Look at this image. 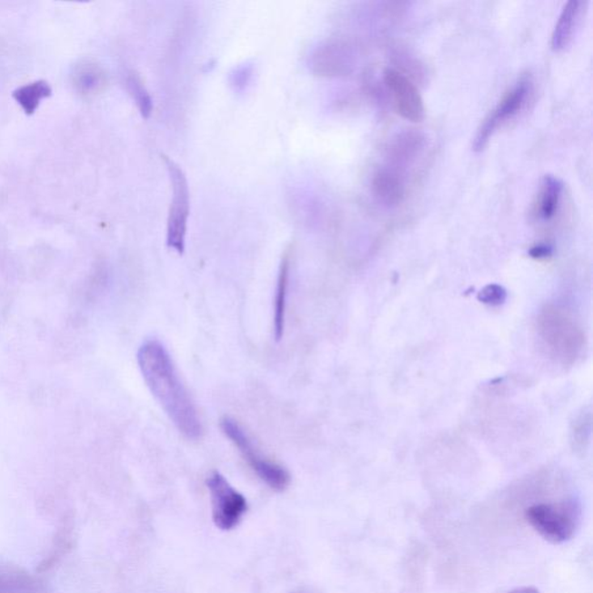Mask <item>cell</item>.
Listing matches in <instances>:
<instances>
[{
	"mask_svg": "<svg viewBox=\"0 0 593 593\" xmlns=\"http://www.w3.org/2000/svg\"><path fill=\"white\" fill-rule=\"evenodd\" d=\"M384 82L391 95L394 108L405 120L418 123L425 120L426 108L415 84L401 72L387 69Z\"/></svg>",
	"mask_w": 593,
	"mask_h": 593,
	"instance_id": "obj_7",
	"label": "cell"
},
{
	"mask_svg": "<svg viewBox=\"0 0 593 593\" xmlns=\"http://www.w3.org/2000/svg\"><path fill=\"white\" fill-rule=\"evenodd\" d=\"M290 277V256L286 254L282 258L281 266H279L278 279L276 286V295H275L274 303V337L277 341L281 340L284 336V327H286V312L287 289H289Z\"/></svg>",
	"mask_w": 593,
	"mask_h": 593,
	"instance_id": "obj_13",
	"label": "cell"
},
{
	"mask_svg": "<svg viewBox=\"0 0 593 593\" xmlns=\"http://www.w3.org/2000/svg\"><path fill=\"white\" fill-rule=\"evenodd\" d=\"M137 361L148 389L176 429L189 439L201 438L203 427L196 406L163 343L155 338L144 342Z\"/></svg>",
	"mask_w": 593,
	"mask_h": 593,
	"instance_id": "obj_1",
	"label": "cell"
},
{
	"mask_svg": "<svg viewBox=\"0 0 593 593\" xmlns=\"http://www.w3.org/2000/svg\"><path fill=\"white\" fill-rule=\"evenodd\" d=\"M427 148L426 136L419 131H404L397 134L388 144L387 165L407 173V169L417 164Z\"/></svg>",
	"mask_w": 593,
	"mask_h": 593,
	"instance_id": "obj_10",
	"label": "cell"
},
{
	"mask_svg": "<svg viewBox=\"0 0 593 593\" xmlns=\"http://www.w3.org/2000/svg\"><path fill=\"white\" fill-rule=\"evenodd\" d=\"M220 427L226 437L231 440L238 448L241 456L251 466L254 473L256 474L266 486L276 491H283L290 485L291 477L289 472L281 465L265 458L257 448L254 447L252 439L247 432L239 425L236 419L224 417L220 421Z\"/></svg>",
	"mask_w": 593,
	"mask_h": 593,
	"instance_id": "obj_3",
	"label": "cell"
},
{
	"mask_svg": "<svg viewBox=\"0 0 593 593\" xmlns=\"http://www.w3.org/2000/svg\"><path fill=\"white\" fill-rule=\"evenodd\" d=\"M533 93V82L529 75H524L515 86L511 88L503 99L499 101L497 107L493 109L482 123L477 130L473 142V150L476 152L484 151L488 146L490 139L498 131L514 121L519 114L528 107Z\"/></svg>",
	"mask_w": 593,
	"mask_h": 593,
	"instance_id": "obj_5",
	"label": "cell"
},
{
	"mask_svg": "<svg viewBox=\"0 0 593 593\" xmlns=\"http://www.w3.org/2000/svg\"><path fill=\"white\" fill-rule=\"evenodd\" d=\"M172 185V201L167 219V246L176 253L184 254L190 215V190L184 169L175 160L164 156Z\"/></svg>",
	"mask_w": 593,
	"mask_h": 593,
	"instance_id": "obj_4",
	"label": "cell"
},
{
	"mask_svg": "<svg viewBox=\"0 0 593 593\" xmlns=\"http://www.w3.org/2000/svg\"><path fill=\"white\" fill-rule=\"evenodd\" d=\"M509 593H540V592L539 590H537L536 588L523 587V588H515V590H512Z\"/></svg>",
	"mask_w": 593,
	"mask_h": 593,
	"instance_id": "obj_20",
	"label": "cell"
},
{
	"mask_svg": "<svg viewBox=\"0 0 593 593\" xmlns=\"http://www.w3.org/2000/svg\"><path fill=\"white\" fill-rule=\"evenodd\" d=\"M206 487L210 493L216 527L224 531L238 527L248 509L244 495L233 488L219 472H213L207 477Z\"/></svg>",
	"mask_w": 593,
	"mask_h": 593,
	"instance_id": "obj_6",
	"label": "cell"
},
{
	"mask_svg": "<svg viewBox=\"0 0 593 593\" xmlns=\"http://www.w3.org/2000/svg\"><path fill=\"white\" fill-rule=\"evenodd\" d=\"M506 298V290H504L502 286H497V284L486 286L485 289L480 292V296H478V299H480L482 303L493 305V307L501 305Z\"/></svg>",
	"mask_w": 593,
	"mask_h": 593,
	"instance_id": "obj_18",
	"label": "cell"
},
{
	"mask_svg": "<svg viewBox=\"0 0 593 593\" xmlns=\"http://www.w3.org/2000/svg\"><path fill=\"white\" fill-rule=\"evenodd\" d=\"M553 254V247L548 244H540L529 249V256L533 258H546Z\"/></svg>",
	"mask_w": 593,
	"mask_h": 593,
	"instance_id": "obj_19",
	"label": "cell"
},
{
	"mask_svg": "<svg viewBox=\"0 0 593 593\" xmlns=\"http://www.w3.org/2000/svg\"><path fill=\"white\" fill-rule=\"evenodd\" d=\"M32 584L23 575L0 570V593H31Z\"/></svg>",
	"mask_w": 593,
	"mask_h": 593,
	"instance_id": "obj_17",
	"label": "cell"
},
{
	"mask_svg": "<svg viewBox=\"0 0 593 593\" xmlns=\"http://www.w3.org/2000/svg\"><path fill=\"white\" fill-rule=\"evenodd\" d=\"M586 3L579 2V0H570L563 7L560 18H558L552 34V41H550V45L555 53L563 52L574 41L584 11H586Z\"/></svg>",
	"mask_w": 593,
	"mask_h": 593,
	"instance_id": "obj_11",
	"label": "cell"
},
{
	"mask_svg": "<svg viewBox=\"0 0 593 593\" xmlns=\"http://www.w3.org/2000/svg\"><path fill=\"white\" fill-rule=\"evenodd\" d=\"M527 519L544 539L563 544L575 535L580 520V508L574 499L558 503H539L529 507Z\"/></svg>",
	"mask_w": 593,
	"mask_h": 593,
	"instance_id": "obj_2",
	"label": "cell"
},
{
	"mask_svg": "<svg viewBox=\"0 0 593 593\" xmlns=\"http://www.w3.org/2000/svg\"><path fill=\"white\" fill-rule=\"evenodd\" d=\"M126 84L130 95L137 105L139 113L144 118L150 117L152 110H154V103H152V97L144 85L143 79L136 72H129L126 75Z\"/></svg>",
	"mask_w": 593,
	"mask_h": 593,
	"instance_id": "obj_16",
	"label": "cell"
},
{
	"mask_svg": "<svg viewBox=\"0 0 593 593\" xmlns=\"http://www.w3.org/2000/svg\"><path fill=\"white\" fill-rule=\"evenodd\" d=\"M355 52L343 41H329L317 46L312 54L310 65L313 71L327 77H340L353 71Z\"/></svg>",
	"mask_w": 593,
	"mask_h": 593,
	"instance_id": "obj_8",
	"label": "cell"
},
{
	"mask_svg": "<svg viewBox=\"0 0 593 593\" xmlns=\"http://www.w3.org/2000/svg\"><path fill=\"white\" fill-rule=\"evenodd\" d=\"M371 189L381 206L389 209L399 206L407 195V173L385 164L375 172Z\"/></svg>",
	"mask_w": 593,
	"mask_h": 593,
	"instance_id": "obj_9",
	"label": "cell"
},
{
	"mask_svg": "<svg viewBox=\"0 0 593 593\" xmlns=\"http://www.w3.org/2000/svg\"><path fill=\"white\" fill-rule=\"evenodd\" d=\"M52 87L45 80L25 85L14 93V97L27 116H32L39 108L41 100L52 95Z\"/></svg>",
	"mask_w": 593,
	"mask_h": 593,
	"instance_id": "obj_15",
	"label": "cell"
},
{
	"mask_svg": "<svg viewBox=\"0 0 593 593\" xmlns=\"http://www.w3.org/2000/svg\"><path fill=\"white\" fill-rule=\"evenodd\" d=\"M563 182L554 176H546L541 182L539 195L535 207L537 218L549 222L557 216L560 207Z\"/></svg>",
	"mask_w": 593,
	"mask_h": 593,
	"instance_id": "obj_12",
	"label": "cell"
},
{
	"mask_svg": "<svg viewBox=\"0 0 593 593\" xmlns=\"http://www.w3.org/2000/svg\"><path fill=\"white\" fill-rule=\"evenodd\" d=\"M74 78L75 86L85 95H95L107 84L104 70L92 62H83L75 67Z\"/></svg>",
	"mask_w": 593,
	"mask_h": 593,
	"instance_id": "obj_14",
	"label": "cell"
}]
</instances>
